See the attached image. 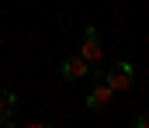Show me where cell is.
Masks as SVG:
<instances>
[{
	"mask_svg": "<svg viewBox=\"0 0 149 128\" xmlns=\"http://www.w3.org/2000/svg\"><path fill=\"white\" fill-rule=\"evenodd\" d=\"M104 83L111 86L114 93H128L132 83H135V69H132V62H114L111 69L104 73Z\"/></svg>",
	"mask_w": 149,
	"mask_h": 128,
	"instance_id": "cell-1",
	"label": "cell"
},
{
	"mask_svg": "<svg viewBox=\"0 0 149 128\" xmlns=\"http://www.w3.org/2000/svg\"><path fill=\"white\" fill-rule=\"evenodd\" d=\"M80 55L90 62V66H97L101 62V55H104V48H101V35H97V28H87L83 31V45H80Z\"/></svg>",
	"mask_w": 149,
	"mask_h": 128,
	"instance_id": "cell-2",
	"label": "cell"
},
{
	"mask_svg": "<svg viewBox=\"0 0 149 128\" xmlns=\"http://www.w3.org/2000/svg\"><path fill=\"white\" fill-rule=\"evenodd\" d=\"M59 73L76 83V80H83V76H90V62L83 59V55H70V59H63V66H59Z\"/></svg>",
	"mask_w": 149,
	"mask_h": 128,
	"instance_id": "cell-3",
	"label": "cell"
},
{
	"mask_svg": "<svg viewBox=\"0 0 149 128\" xmlns=\"http://www.w3.org/2000/svg\"><path fill=\"white\" fill-rule=\"evenodd\" d=\"M14 104H17V93L0 86V128H10L14 125Z\"/></svg>",
	"mask_w": 149,
	"mask_h": 128,
	"instance_id": "cell-4",
	"label": "cell"
},
{
	"mask_svg": "<svg viewBox=\"0 0 149 128\" xmlns=\"http://www.w3.org/2000/svg\"><path fill=\"white\" fill-rule=\"evenodd\" d=\"M111 97H114V90L104 83V80H101V83L87 93V107H90V111H104V107L111 104Z\"/></svg>",
	"mask_w": 149,
	"mask_h": 128,
	"instance_id": "cell-5",
	"label": "cell"
},
{
	"mask_svg": "<svg viewBox=\"0 0 149 128\" xmlns=\"http://www.w3.org/2000/svg\"><path fill=\"white\" fill-rule=\"evenodd\" d=\"M135 125H139V128L149 125V111H139V114H135Z\"/></svg>",
	"mask_w": 149,
	"mask_h": 128,
	"instance_id": "cell-6",
	"label": "cell"
}]
</instances>
